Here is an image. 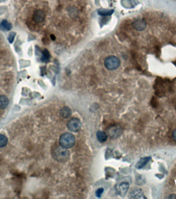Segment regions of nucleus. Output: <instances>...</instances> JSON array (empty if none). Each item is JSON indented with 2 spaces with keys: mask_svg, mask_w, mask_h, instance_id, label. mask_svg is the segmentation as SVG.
Segmentation results:
<instances>
[{
  "mask_svg": "<svg viewBox=\"0 0 176 199\" xmlns=\"http://www.w3.org/2000/svg\"><path fill=\"white\" fill-rule=\"evenodd\" d=\"M67 149H68L63 148L61 146L55 148L52 152L53 158L55 159L56 161L60 162H66L69 157V153Z\"/></svg>",
  "mask_w": 176,
  "mask_h": 199,
  "instance_id": "f257e3e1",
  "label": "nucleus"
},
{
  "mask_svg": "<svg viewBox=\"0 0 176 199\" xmlns=\"http://www.w3.org/2000/svg\"><path fill=\"white\" fill-rule=\"evenodd\" d=\"M59 145L65 149H70L75 144V137L71 133L65 132L60 135L59 140Z\"/></svg>",
  "mask_w": 176,
  "mask_h": 199,
  "instance_id": "f03ea898",
  "label": "nucleus"
},
{
  "mask_svg": "<svg viewBox=\"0 0 176 199\" xmlns=\"http://www.w3.org/2000/svg\"><path fill=\"white\" fill-rule=\"evenodd\" d=\"M105 66L109 70H115L120 66V60L117 57L110 56L105 60Z\"/></svg>",
  "mask_w": 176,
  "mask_h": 199,
  "instance_id": "7ed1b4c3",
  "label": "nucleus"
},
{
  "mask_svg": "<svg viewBox=\"0 0 176 199\" xmlns=\"http://www.w3.org/2000/svg\"><path fill=\"white\" fill-rule=\"evenodd\" d=\"M82 123L77 118H73L68 122L67 123V127L69 131H71L73 132H77L81 129Z\"/></svg>",
  "mask_w": 176,
  "mask_h": 199,
  "instance_id": "20e7f679",
  "label": "nucleus"
},
{
  "mask_svg": "<svg viewBox=\"0 0 176 199\" xmlns=\"http://www.w3.org/2000/svg\"><path fill=\"white\" fill-rule=\"evenodd\" d=\"M107 132L110 137L115 139V138L119 137L122 134V129L120 126L113 125L108 127Z\"/></svg>",
  "mask_w": 176,
  "mask_h": 199,
  "instance_id": "39448f33",
  "label": "nucleus"
},
{
  "mask_svg": "<svg viewBox=\"0 0 176 199\" xmlns=\"http://www.w3.org/2000/svg\"><path fill=\"white\" fill-rule=\"evenodd\" d=\"M117 193L120 196L123 197L128 192L129 189V184L127 182H121L116 186Z\"/></svg>",
  "mask_w": 176,
  "mask_h": 199,
  "instance_id": "423d86ee",
  "label": "nucleus"
},
{
  "mask_svg": "<svg viewBox=\"0 0 176 199\" xmlns=\"http://www.w3.org/2000/svg\"><path fill=\"white\" fill-rule=\"evenodd\" d=\"M129 196H130V198H146V197H144L143 191L141 189H136V188H134V189H132L131 190V192L129 193Z\"/></svg>",
  "mask_w": 176,
  "mask_h": 199,
  "instance_id": "0eeeda50",
  "label": "nucleus"
},
{
  "mask_svg": "<svg viewBox=\"0 0 176 199\" xmlns=\"http://www.w3.org/2000/svg\"><path fill=\"white\" fill-rule=\"evenodd\" d=\"M45 12H43V10H37L33 13V19L37 23H41V22H43L45 20Z\"/></svg>",
  "mask_w": 176,
  "mask_h": 199,
  "instance_id": "6e6552de",
  "label": "nucleus"
},
{
  "mask_svg": "<svg viewBox=\"0 0 176 199\" xmlns=\"http://www.w3.org/2000/svg\"><path fill=\"white\" fill-rule=\"evenodd\" d=\"M132 25L136 30L142 31L146 28V22L143 20L136 19L132 23Z\"/></svg>",
  "mask_w": 176,
  "mask_h": 199,
  "instance_id": "1a4fd4ad",
  "label": "nucleus"
},
{
  "mask_svg": "<svg viewBox=\"0 0 176 199\" xmlns=\"http://www.w3.org/2000/svg\"><path fill=\"white\" fill-rule=\"evenodd\" d=\"M96 137H97V140L100 141V142L103 143L105 142L108 139V135L107 133L103 131H99L96 133Z\"/></svg>",
  "mask_w": 176,
  "mask_h": 199,
  "instance_id": "9d476101",
  "label": "nucleus"
},
{
  "mask_svg": "<svg viewBox=\"0 0 176 199\" xmlns=\"http://www.w3.org/2000/svg\"><path fill=\"white\" fill-rule=\"evenodd\" d=\"M9 104V99L5 96H0V109H5Z\"/></svg>",
  "mask_w": 176,
  "mask_h": 199,
  "instance_id": "9b49d317",
  "label": "nucleus"
},
{
  "mask_svg": "<svg viewBox=\"0 0 176 199\" xmlns=\"http://www.w3.org/2000/svg\"><path fill=\"white\" fill-rule=\"evenodd\" d=\"M71 109H69V107H64L60 110V115H61V117L64 118V119L69 118V117L71 116Z\"/></svg>",
  "mask_w": 176,
  "mask_h": 199,
  "instance_id": "f8f14e48",
  "label": "nucleus"
},
{
  "mask_svg": "<svg viewBox=\"0 0 176 199\" xmlns=\"http://www.w3.org/2000/svg\"><path fill=\"white\" fill-rule=\"evenodd\" d=\"M151 160V158L150 157H147V158H141L140 161L138 162V163L136 165V167L139 169L143 168V166H145L146 164L148 162Z\"/></svg>",
  "mask_w": 176,
  "mask_h": 199,
  "instance_id": "ddd939ff",
  "label": "nucleus"
},
{
  "mask_svg": "<svg viewBox=\"0 0 176 199\" xmlns=\"http://www.w3.org/2000/svg\"><path fill=\"white\" fill-rule=\"evenodd\" d=\"M12 28V25L10 22H8L7 20H3L1 23H0V29L2 30H9Z\"/></svg>",
  "mask_w": 176,
  "mask_h": 199,
  "instance_id": "4468645a",
  "label": "nucleus"
},
{
  "mask_svg": "<svg viewBox=\"0 0 176 199\" xmlns=\"http://www.w3.org/2000/svg\"><path fill=\"white\" fill-rule=\"evenodd\" d=\"M50 53L48 52V50H44L43 52V56H42V60L43 62H48L50 60Z\"/></svg>",
  "mask_w": 176,
  "mask_h": 199,
  "instance_id": "2eb2a0df",
  "label": "nucleus"
},
{
  "mask_svg": "<svg viewBox=\"0 0 176 199\" xmlns=\"http://www.w3.org/2000/svg\"><path fill=\"white\" fill-rule=\"evenodd\" d=\"M7 144V138L2 134H0V148L6 146Z\"/></svg>",
  "mask_w": 176,
  "mask_h": 199,
  "instance_id": "dca6fc26",
  "label": "nucleus"
},
{
  "mask_svg": "<svg viewBox=\"0 0 176 199\" xmlns=\"http://www.w3.org/2000/svg\"><path fill=\"white\" fill-rule=\"evenodd\" d=\"M100 15H110L113 13V11H98Z\"/></svg>",
  "mask_w": 176,
  "mask_h": 199,
  "instance_id": "f3484780",
  "label": "nucleus"
},
{
  "mask_svg": "<svg viewBox=\"0 0 176 199\" xmlns=\"http://www.w3.org/2000/svg\"><path fill=\"white\" fill-rule=\"evenodd\" d=\"M103 192H104V189H99L96 191V193H96V196H97V197H100L101 194L103 193Z\"/></svg>",
  "mask_w": 176,
  "mask_h": 199,
  "instance_id": "a211bd4d",
  "label": "nucleus"
},
{
  "mask_svg": "<svg viewBox=\"0 0 176 199\" xmlns=\"http://www.w3.org/2000/svg\"><path fill=\"white\" fill-rule=\"evenodd\" d=\"M172 137L174 139V141H176V129L174 131H173V133H172Z\"/></svg>",
  "mask_w": 176,
  "mask_h": 199,
  "instance_id": "6ab92c4d",
  "label": "nucleus"
},
{
  "mask_svg": "<svg viewBox=\"0 0 176 199\" xmlns=\"http://www.w3.org/2000/svg\"><path fill=\"white\" fill-rule=\"evenodd\" d=\"M169 198H176V196H175V195H174V194L170 195V196L169 197Z\"/></svg>",
  "mask_w": 176,
  "mask_h": 199,
  "instance_id": "aec40b11",
  "label": "nucleus"
}]
</instances>
